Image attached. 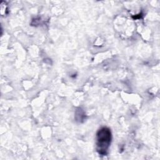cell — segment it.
Returning a JSON list of instances; mask_svg holds the SVG:
<instances>
[{
    "instance_id": "6da1fadb",
    "label": "cell",
    "mask_w": 160,
    "mask_h": 160,
    "mask_svg": "<svg viewBox=\"0 0 160 160\" xmlns=\"http://www.w3.org/2000/svg\"><path fill=\"white\" fill-rule=\"evenodd\" d=\"M111 138L112 135L109 128L102 127L98 131L96 137V151L99 154L105 156L108 154Z\"/></svg>"
}]
</instances>
